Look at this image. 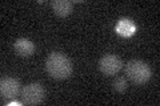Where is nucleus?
<instances>
[{"label": "nucleus", "instance_id": "f257e3e1", "mask_svg": "<svg viewBox=\"0 0 160 106\" xmlns=\"http://www.w3.org/2000/svg\"><path fill=\"white\" fill-rule=\"evenodd\" d=\"M46 69L51 77L56 80H66L72 74V62L66 54L52 52L46 61Z\"/></svg>", "mask_w": 160, "mask_h": 106}, {"label": "nucleus", "instance_id": "f03ea898", "mask_svg": "<svg viewBox=\"0 0 160 106\" xmlns=\"http://www.w3.org/2000/svg\"><path fill=\"white\" fill-rule=\"evenodd\" d=\"M126 74L133 84L143 85L151 78V68L142 60H131L126 65Z\"/></svg>", "mask_w": 160, "mask_h": 106}, {"label": "nucleus", "instance_id": "7ed1b4c3", "mask_svg": "<svg viewBox=\"0 0 160 106\" xmlns=\"http://www.w3.org/2000/svg\"><path fill=\"white\" fill-rule=\"evenodd\" d=\"M44 97H46L44 88L38 82L27 85L20 92V98L24 105H40L44 101Z\"/></svg>", "mask_w": 160, "mask_h": 106}, {"label": "nucleus", "instance_id": "20e7f679", "mask_svg": "<svg viewBox=\"0 0 160 106\" xmlns=\"http://www.w3.org/2000/svg\"><path fill=\"white\" fill-rule=\"evenodd\" d=\"M123 68V62L116 54H106L100 58L99 69L104 76H113Z\"/></svg>", "mask_w": 160, "mask_h": 106}, {"label": "nucleus", "instance_id": "39448f33", "mask_svg": "<svg viewBox=\"0 0 160 106\" xmlns=\"http://www.w3.org/2000/svg\"><path fill=\"white\" fill-rule=\"evenodd\" d=\"M20 92V81L13 77H3L0 80V93L3 99L16 98Z\"/></svg>", "mask_w": 160, "mask_h": 106}, {"label": "nucleus", "instance_id": "423d86ee", "mask_svg": "<svg viewBox=\"0 0 160 106\" xmlns=\"http://www.w3.org/2000/svg\"><path fill=\"white\" fill-rule=\"evenodd\" d=\"M13 47H15L16 53L22 57H29V56H32L35 52V45L31 40H28V39H18L16 41H15Z\"/></svg>", "mask_w": 160, "mask_h": 106}, {"label": "nucleus", "instance_id": "0eeeda50", "mask_svg": "<svg viewBox=\"0 0 160 106\" xmlns=\"http://www.w3.org/2000/svg\"><path fill=\"white\" fill-rule=\"evenodd\" d=\"M51 7L53 12L60 17H66L68 15H71L73 11V4L68 0H53L51 3Z\"/></svg>", "mask_w": 160, "mask_h": 106}, {"label": "nucleus", "instance_id": "6e6552de", "mask_svg": "<svg viewBox=\"0 0 160 106\" xmlns=\"http://www.w3.org/2000/svg\"><path fill=\"white\" fill-rule=\"evenodd\" d=\"M115 31H116L120 36L129 37V36H132V35L135 33L136 27H135V24L129 19H122V20H119V23L116 24Z\"/></svg>", "mask_w": 160, "mask_h": 106}, {"label": "nucleus", "instance_id": "1a4fd4ad", "mask_svg": "<svg viewBox=\"0 0 160 106\" xmlns=\"http://www.w3.org/2000/svg\"><path fill=\"white\" fill-rule=\"evenodd\" d=\"M127 88H128V85H127V81H126V78H124V77L115 78V81H113V89L116 90V92L124 93L127 90Z\"/></svg>", "mask_w": 160, "mask_h": 106}]
</instances>
